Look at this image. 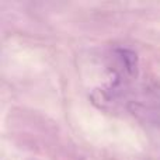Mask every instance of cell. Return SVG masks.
<instances>
[{
  "label": "cell",
  "instance_id": "obj_1",
  "mask_svg": "<svg viewBox=\"0 0 160 160\" xmlns=\"http://www.w3.org/2000/svg\"><path fill=\"white\" fill-rule=\"evenodd\" d=\"M118 53L122 59V63H124L125 69H127L131 75H135V72H136V55L128 49H119Z\"/></svg>",
  "mask_w": 160,
  "mask_h": 160
}]
</instances>
